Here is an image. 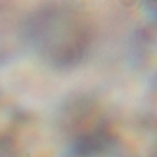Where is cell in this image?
<instances>
[{
	"mask_svg": "<svg viewBox=\"0 0 157 157\" xmlns=\"http://www.w3.org/2000/svg\"><path fill=\"white\" fill-rule=\"evenodd\" d=\"M41 135L29 113L0 88V155L4 157H43Z\"/></svg>",
	"mask_w": 157,
	"mask_h": 157,
	"instance_id": "obj_1",
	"label": "cell"
},
{
	"mask_svg": "<svg viewBox=\"0 0 157 157\" xmlns=\"http://www.w3.org/2000/svg\"><path fill=\"white\" fill-rule=\"evenodd\" d=\"M28 43L26 17L0 2V62L13 59Z\"/></svg>",
	"mask_w": 157,
	"mask_h": 157,
	"instance_id": "obj_2",
	"label": "cell"
}]
</instances>
